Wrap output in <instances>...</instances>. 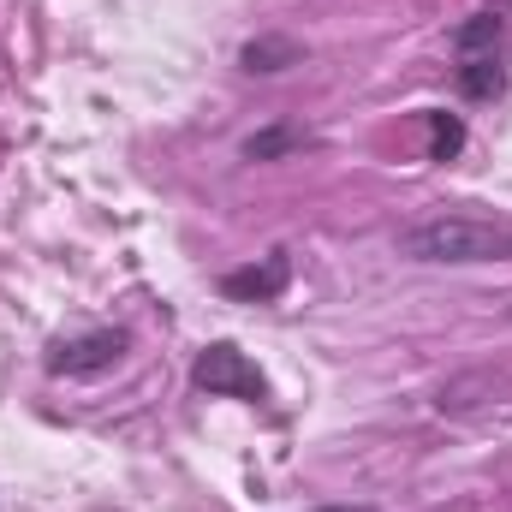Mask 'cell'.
Segmentation results:
<instances>
[{"instance_id": "30bf717a", "label": "cell", "mask_w": 512, "mask_h": 512, "mask_svg": "<svg viewBox=\"0 0 512 512\" xmlns=\"http://www.w3.org/2000/svg\"><path fill=\"white\" fill-rule=\"evenodd\" d=\"M310 512H376V507H358V501H328V507H310Z\"/></svg>"}, {"instance_id": "6da1fadb", "label": "cell", "mask_w": 512, "mask_h": 512, "mask_svg": "<svg viewBox=\"0 0 512 512\" xmlns=\"http://www.w3.org/2000/svg\"><path fill=\"white\" fill-rule=\"evenodd\" d=\"M399 256L435 262V268H471V262H512V227L483 215H429L399 233Z\"/></svg>"}, {"instance_id": "7a4b0ae2", "label": "cell", "mask_w": 512, "mask_h": 512, "mask_svg": "<svg viewBox=\"0 0 512 512\" xmlns=\"http://www.w3.org/2000/svg\"><path fill=\"white\" fill-rule=\"evenodd\" d=\"M191 382H197V393H209V399H245V405H262L268 399V376L256 370L233 340L203 346L197 364H191Z\"/></svg>"}, {"instance_id": "3957f363", "label": "cell", "mask_w": 512, "mask_h": 512, "mask_svg": "<svg viewBox=\"0 0 512 512\" xmlns=\"http://www.w3.org/2000/svg\"><path fill=\"white\" fill-rule=\"evenodd\" d=\"M131 334L126 328H90V334H72V340H54L48 346V376H102V370H114L120 358H126Z\"/></svg>"}, {"instance_id": "277c9868", "label": "cell", "mask_w": 512, "mask_h": 512, "mask_svg": "<svg viewBox=\"0 0 512 512\" xmlns=\"http://www.w3.org/2000/svg\"><path fill=\"white\" fill-rule=\"evenodd\" d=\"M286 280H292V256L268 251L262 262H251V268L221 274V292H227L233 304H274V298L286 292Z\"/></svg>"}, {"instance_id": "8992f818", "label": "cell", "mask_w": 512, "mask_h": 512, "mask_svg": "<svg viewBox=\"0 0 512 512\" xmlns=\"http://www.w3.org/2000/svg\"><path fill=\"white\" fill-rule=\"evenodd\" d=\"M459 90H465L471 102L501 96V90H507V54H471V60H459Z\"/></svg>"}, {"instance_id": "52a82bcc", "label": "cell", "mask_w": 512, "mask_h": 512, "mask_svg": "<svg viewBox=\"0 0 512 512\" xmlns=\"http://www.w3.org/2000/svg\"><path fill=\"white\" fill-rule=\"evenodd\" d=\"M298 60H304V48H298L292 36H251V42L239 48V66H245V72H262V78H268V72H286V66H298Z\"/></svg>"}, {"instance_id": "ba28073f", "label": "cell", "mask_w": 512, "mask_h": 512, "mask_svg": "<svg viewBox=\"0 0 512 512\" xmlns=\"http://www.w3.org/2000/svg\"><path fill=\"white\" fill-rule=\"evenodd\" d=\"M316 137L304 126H262L245 137V161H280V155H292V149H310Z\"/></svg>"}, {"instance_id": "9c48e42d", "label": "cell", "mask_w": 512, "mask_h": 512, "mask_svg": "<svg viewBox=\"0 0 512 512\" xmlns=\"http://www.w3.org/2000/svg\"><path fill=\"white\" fill-rule=\"evenodd\" d=\"M429 120V161H453L465 149V120L459 114H423Z\"/></svg>"}, {"instance_id": "5b68a950", "label": "cell", "mask_w": 512, "mask_h": 512, "mask_svg": "<svg viewBox=\"0 0 512 512\" xmlns=\"http://www.w3.org/2000/svg\"><path fill=\"white\" fill-rule=\"evenodd\" d=\"M501 42H507V18H501L495 6H489V12H471V18L453 30V54H459V60H471V54H507Z\"/></svg>"}]
</instances>
